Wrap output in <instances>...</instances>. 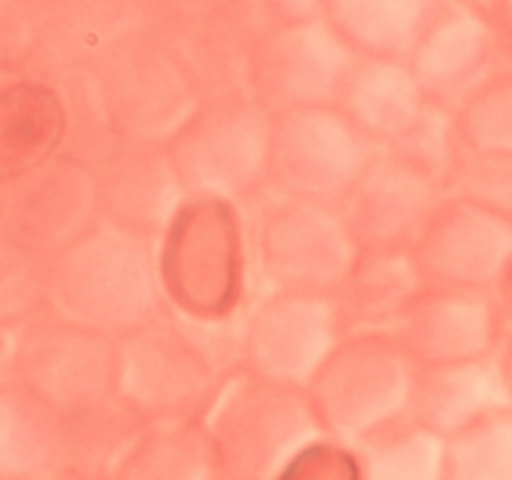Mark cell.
Returning <instances> with one entry per match:
<instances>
[{
	"mask_svg": "<svg viewBox=\"0 0 512 480\" xmlns=\"http://www.w3.org/2000/svg\"><path fill=\"white\" fill-rule=\"evenodd\" d=\"M238 320L200 323L168 308L118 340L115 395L145 423H203L238 373Z\"/></svg>",
	"mask_w": 512,
	"mask_h": 480,
	"instance_id": "1",
	"label": "cell"
},
{
	"mask_svg": "<svg viewBox=\"0 0 512 480\" xmlns=\"http://www.w3.org/2000/svg\"><path fill=\"white\" fill-rule=\"evenodd\" d=\"M165 305L200 323H235L253 300L243 208L188 198L155 243Z\"/></svg>",
	"mask_w": 512,
	"mask_h": 480,
	"instance_id": "2",
	"label": "cell"
},
{
	"mask_svg": "<svg viewBox=\"0 0 512 480\" xmlns=\"http://www.w3.org/2000/svg\"><path fill=\"white\" fill-rule=\"evenodd\" d=\"M53 313L120 340L168 310L155 245L98 223L53 258L48 270Z\"/></svg>",
	"mask_w": 512,
	"mask_h": 480,
	"instance_id": "3",
	"label": "cell"
},
{
	"mask_svg": "<svg viewBox=\"0 0 512 480\" xmlns=\"http://www.w3.org/2000/svg\"><path fill=\"white\" fill-rule=\"evenodd\" d=\"M218 473L228 480H278L325 440L308 393L238 370L203 418Z\"/></svg>",
	"mask_w": 512,
	"mask_h": 480,
	"instance_id": "4",
	"label": "cell"
},
{
	"mask_svg": "<svg viewBox=\"0 0 512 480\" xmlns=\"http://www.w3.org/2000/svg\"><path fill=\"white\" fill-rule=\"evenodd\" d=\"M243 215L253 295H333L360 253L338 205L263 190L243 205Z\"/></svg>",
	"mask_w": 512,
	"mask_h": 480,
	"instance_id": "5",
	"label": "cell"
},
{
	"mask_svg": "<svg viewBox=\"0 0 512 480\" xmlns=\"http://www.w3.org/2000/svg\"><path fill=\"white\" fill-rule=\"evenodd\" d=\"M273 113L250 93L203 98L165 143L188 198H218L243 208L265 190Z\"/></svg>",
	"mask_w": 512,
	"mask_h": 480,
	"instance_id": "6",
	"label": "cell"
},
{
	"mask_svg": "<svg viewBox=\"0 0 512 480\" xmlns=\"http://www.w3.org/2000/svg\"><path fill=\"white\" fill-rule=\"evenodd\" d=\"M415 365L390 333L343 335L305 393L325 438L355 448L408 418Z\"/></svg>",
	"mask_w": 512,
	"mask_h": 480,
	"instance_id": "7",
	"label": "cell"
},
{
	"mask_svg": "<svg viewBox=\"0 0 512 480\" xmlns=\"http://www.w3.org/2000/svg\"><path fill=\"white\" fill-rule=\"evenodd\" d=\"M268 10L248 93L273 115L335 105L355 55L323 18V3L268 0Z\"/></svg>",
	"mask_w": 512,
	"mask_h": 480,
	"instance_id": "8",
	"label": "cell"
},
{
	"mask_svg": "<svg viewBox=\"0 0 512 480\" xmlns=\"http://www.w3.org/2000/svg\"><path fill=\"white\" fill-rule=\"evenodd\" d=\"M90 75L120 143L165 145L200 103L183 65L145 20Z\"/></svg>",
	"mask_w": 512,
	"mask_h": 480,
	"instance_id": "9",
	"label": "cell"
},
{
	"mask_svg": "<svg viewBox=\"0 0 512 480\" xmlns=\"http://www.w3.org/2000/svg\"><path fill=\"white\" fill-rule=\"evenodd\" d=\"M145 23L173 50L203 100L248 93L270 10L263 0H170L145 3Z\"/></svg>",
	"mask_w": 512,
	"mask_h": 480,
	"instance_id": "10",
	"label": "cell"
},
{
	"mask_svg": "<svg viewBox=\"0 0 512 480\" xmlns=\"http://www.w3.org/2000/svg\"><path fill=\"white\" fill-rule=\"evenodd\" d=\"M375 153L335 105L275 113L265 190L338 205Z\"/></svg>",
	"mask_w": 512,
	"mask_h": 480,
	"instance_id": "11",
	"label": "cell"
},
{
	"mask_svg": "<svg viewBox=\"0 0 512 480\" xmlns=\"http://www.w3.org/2000/svg\"><path fill=\"white\" fill-rule=\"evenodd\" d=\"M340 340L330 295L258 293L238 320V370L305 390Z\"/></svg>",
	"mask_w": 512,
	"mask_h": 480,
	"instance_id": "12",
	"label": "cell"
},
{
	"mask_svg": "<svg viewBox=\"0 0 512 480\" xmlns=\"http://www.w3.org/2000/svg\"><path fill=\"white\" fill-rule=\"evenodd\" d=\"M410 255L425 288L498 295L512 265V223L445 195Z\"/></svg>",
	"mask_w": 512,
	"mask_h": 480,
	"instance_id": "13",
	"label": "cell"
},
{
	"mask_svg": "<svg viewBox=\"0 0 512 480\" xmlns=\"http://www.w3.org/2000/svg\"><path fill=\"white\" fill-rule=\"evenodd\" d=\"M510 63L498 30L490 23L483 3L438 0L423 35L408 58L425 100L455 110L490 78Z\"/></svg>",
	"mask_w": 512,
	"mask_h": 480,
	"instance_id": "14",
	"label": "cell"
},
{
	"mask_svg": "<svg viewBox=\"0 0 512 480\" xmlns=\"http://www.w3.org/2000/svg\"><path fill=\"white\" fill-rule=\"evenodd\" d=\"M445 195L443 180L393 150H378L338 210L360 250H410Z\"/></svg>",
	"mask_w": 512,
	"mask_h": 480,
	"instance_id": "15",
	"label": "cell"
},
{
	"mask_svg": "<svg viewBox=\"0 0 512 480\" xmlns=\"http://www.w3.org/2000/svg\"><path fill=\"white\" fill-rule=\"evenodd\" d=\"M118 340L93 333L53 313L35 325L23 348L28 393L60 413L88 408L115 395Z\"/></svg>",
	"mask_w": 512,
	"mask_h": 480,
	"instance_id": "16",
	"label": "cell"
},
{
	"mask_svg": "<svg viewBox=\"0 0 512 480\" xmlns=\"http://www.w3.org/2000/svg\"><path fill=\"white\" fill-rule=\"evenodd\" d=\"M90 170L100 223L153 245L188 200L165 145L120 143Z\"/></svg>",
	"mask_w": 512,
	"mask_h": 480,
	"instance_id": "17",
	"label": "cell"
},
{
	"mask_svg": "<svg viewBox=\"0 0 512 480\" xmlns=\"http://www.w3.org/2000/svg\"><path fill=\"white\" fill-rule=\"evenodd\" d=\"M503 325L495 295L423 288L390 335L415 368H425L490 358Z\"/></svg>",
	"mask_w": 512,
	"mask_h": 480,
	"instance_id": "18",
	"label": "cell"
},
{
	"mask_svg": "<svg viewBox=\"0 0 512 480\" xmlns=\"http://www.w3.org/2000/svg\"><path fill=\"white\" fill-rule=\"evenodd\" d=\"M510 408L508 390L500 380L493 355L415 368L408 418L440 438H455L488 415Z\"/></svg>",
	"mask_w": 512,
	"mask_h": 480,
	"instance_id": "19",
	"label": "cell"
},
{
	"mask_svg": "<svg viewBox=\"0 0 512 480\" xmlns=\"http://www.w3.org/2000/svg\"><path fill=\"white\" fill-rule=\"evenodd\" d=\"M30 180L23 203V228L30 243L63 253L100 223L93 170L70 155H53L23 173Z\"/></svg>",
	"mask_w": 512,
	"mask_h": 480,
	"instance_id": "20",
	"label": "cell"
},
{
	"mask_svg": "<svg viewBox=\"0 0 512 480\" xmlns=\"http://www.w3.org/2000/svg\"><path fill=\"white\" fill-rule=\"evenodd\" d=\"M335 108L375 150H388L428 108L408 63L355 58Z\"/></svg>",
	"mask_w": 512,
	"mask_h": 480,
	"instance_id": "21",
	"label": "cell"
},
{
	"mask_svg": "<svg viewBox=\"0 0 512 480\" xmlns=\"http://www.w3.org/2000/svg\"><path fill=\"white\" fill-rule=\"evenodd\" d=\"M423 288L410 250H360L330 298L343 335L390 333Z\"/></svg>",
	"mask_w": 512,
	"mask_h": 480,
	"instance_id": "22",
	"label": "cell"
},
{
	"mask_svg": "<svg viewBox=\"0 0 512 480\" xmlns=\"http://www.w3.org/2000/svg\"><path fill=\"white\" fill-rule=\"evenodd\" d=\"M435 0H325L323 18L355 58L408 63Z\"/></svg>",
	"mask_w": 512,
	"mask_h": 480,
	"instance_id": "23",
	"label": "cell"
},
{
	"mask_svg": "<svg viewBox=\"0 0 512 480\" xmlns=\"http://www.w3.org/2000/svg\"><path fill=\"white\" fill-rule=\"evenodd\" d=\"M145 425L118 395L65 413L68 478L113 480Z\"/></svg>",
	"mask_w": 512,
	"mask_h": 480,
	"instance_id": "24",
	"label": "cell"
},
{
	"mask_svg": "<svg viewBox=\"0 0 512 480\" xmlns=\"http://www.w3.org/2000/svg\"><path fill=\"white\" fill-rule=\"evenodd\" d=\"M213 445L203 423H148L113 480H215Z\"/></svg>",
	"mask_w": 512,
	"mask_h": 480,
	"instance_id": "25",
	"label": "cell"
},
{
	"mask_svg": "<svg viewBox=\"0 0 512 480\" xmlns=\"http://www.w3.org/2000/svg\"><path fill=\"white\" fill-rule=\"evenodd\" d=\"M360 480H445L448 440L405 418L355 445Z\"/></svg>",
	"mask_w": 512,
	"mask_h": 480,
	"instance_id": "26",
	"label": "cell"
},
{
	"mask_svg": "<svg viewBox=\"0 0 512 480\" xmlns=\"http://www.w3.org/2000/svg\"><path fill=\"white\" fill-rule=\"evenodd\" d=\"M453 115L465 150L512 155V63L495 70Z\"/></svg>",
	"mask_w": 512,
	"mask_h": 480,
	"instance_id": "27",
	"label": "cell"
},
{
	"mask_svg": "<svg viewBox=\"0 0 512 480\" xmlns=\"http://www.w3.org/2000/svg\"><path fill=\"white\" fill-rule=\"evenodd\" d=\"M445 480H512V408L448 440Z\"/></svg>",
	"mask_w": 512,
	"mask_h": 480,
	"instance_id": "28",
	"label": "cell"
},
{
	"mask_svg": "<svg viewBox=\"0 0 512 480\" xmlns=\"http://www.w3.org/2000/svg\"><path fill=\"white\" fill-rule=\"evenodd\" d=\"M448 195L470 200L512 223V155L460 150L448 178Z\"/></svg>",
	"mask_w": 512,
	"mask_h": 480,
	"instance_id": "29",
	"label": "cell"
},
{
	"mask_svg": "<svg viewBox=\"0 0 512 480\" xmlns=\"http://www.w3.org/2000/svg\"><path fill=\"white\" fill-rule=\"evenodd\" d=\"M388 150L403 155L405 160H410L425 173L435 175L448 185L450 173H453L460 150H463L458 128H455V115L450 110L428 103V108L415 120L413 128Z\"/></svg>",
	"mask_w": 512,
	"mask_h": 480,
	"instance_id": "30",
	"label": "cell"
},
{
	"mask_svg": "<svg viewBox=\"0 0 512 480\" xmlns=\"http://www.w3.org/2000/svg\"><path fill=\"white\" fill-rule=\"evenodd\" d=\"M278 480H360L355 450L335 440H320L305 450Z\"/></svg>",
	"mask_w": 512,
	"mask_h": 480,
	"instance_id": "31",
	"label": "cell"
},
{
	"mask_svg": "<svg viewBox=\"0 0 512 480\" xmlns=\"http://www.w3.org/2000/svg\"><path fill=\"white\" fill-rule=\"evenodd\" d=\"M483 8L488 13L490 23L498 30L505 58L512 63V0H493V3H483Z\"/></svg>",
	"mask_w": 512,
	"mask_h": 480,
	"instance_id": "32",
	"label": "cell"
},
{
	"mask_svg": "<svg viewBox=\"0 0 512 480\" xmlns=\"http://www.w3.org/2000/svg\"><path fill=\"white\" fill-rule=\"evenodd\" d=\"M493 363L498 368L500 380H503L505 390H508V398L512 403V320H505L503 333H500L498 345H495Z\"/></svg>",
	"mask_w": 512,
	"mask_h": 480,
	"instance_id": "33",
	"label": "cell"
},
{
	"mask_svg": "<svg viewBox=\"0 0 512 480\" xmlns=\"http://www.w3.org/2000/svg\"><path fill=\"white\" fill-rule=\"evenodd\" d=\"M495 298H498L500 310H503L505 320H512V265H510L508 275H505L503 285H500V290H498V295H495Z\"/></svg>",
	"mask_w": 512,
	"mask_h": 480,
	"instance_id": "34",
	"label": "cell"
},
{
	"mask_svg": "<svg viewBox=\"0 0 512 480\" xmlns=\"http://www.w3.org/2000/svg\"><path fill=\"white\" fill-rule=\"evenodd\" d=\"M215 480H228V478H223V475H218V478H215Z\"/></svg>",
	"mask_w": 512,
	"mask_h": 480,
	"instance_id": "35",
	"label": "cell"
},
{
	"mask_svg": "<svg viewBox=\"0 0 512 480\" xmlns=\"http://www.w3.org/2000/svg\"><path fill=\"white\" fill-rule=\"evenodd\" d=\"M65 480H75V478H65Z\"/></svg>",
	"mask_w": 512,
	"mask_h": 480,
	"instance_id": "36",
	"label": "cell"
}]
</instances>
